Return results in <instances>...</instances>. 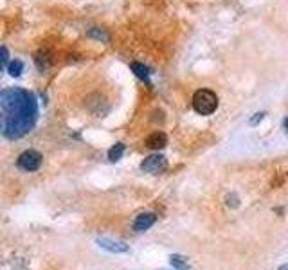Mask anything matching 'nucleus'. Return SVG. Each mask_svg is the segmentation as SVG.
<instances>
[{
	"mask_svg": "<svg viewBox=\"0 0 288 270\" xmlns=\"http://www.w3.org/2000/svg\"><path fill=\"white\" fill-rule=\"evenodd\" d=\"M124 144L123 142H115L112 148L108 150V161L110 162H117V161H121V157H123V153H124Z\"/></svg>",
	"mask_w": 288,
	"mask_h": 270,
	"instance_id": "obj_10",
	"label": "nucleus"
},
{
	"mask_svg": "<svg viewBox=\"0 0 288 270\" xmlns=\"http://www.w3.org/2000/svg\"><path fill=\"white\" fill-rule=\"evenodd\" d=\"M34 63H36L38 71H47L49 67H51V56H49L47 51H38L34 54Z\"/></svg>",
	"mask_w": 288,
	"mask_h": 270,
	"instance_id": "obj_8",
	"label": "nucleus"
},
{
	"mask_svg": "<svg viewBox=\"0 0 288 270\" xmlns=\"http://www.w3.org/2000/svg\"><path fill=\"white\" fill-rule=\"evenodd\" d=\"M38 119V103L33 92L11 87L0 92V132L5 139L16 141L33 130Z\"/></svg>",
	"mask_w": 288,
	"mask_h": 270,
	"instance_id": "obj_1",
	"label": "nucleus"
},
{
	"mask_svg": "<svg viewBox=\"0 0 288 270\" xmlns=\"http://www.w3.org/2000/svg\"><path fill=\"white\" fill-rule=\"evenodd\" d=\"M279 270H288V265H281L279 267Z\"/></svg>",
	"mask_w": 288,
	"mask_h": 270,
	"instance_id": "obj_18",
	"label": "nucleus"
},
{
	"mask_svg": "<svg viewBox=\"0 0 288 270\" xmlns=\"http://www.w3.org/2000/svg\"><path fill=\"white\" fill-rule=\"evenodd\" d=\"M168 144V137L164 132H153L146 137V146L150 150H162Z\"/></svg>",
	"mask_w": 288,
	"mask_h": 270,
	"instance_id": "obj_6",
	"label": "nucleus"
},
{
	"mask_svg": "<svg viewBox=\"0 0 288 270\" xmlns=\"http://www.w3.org/2000/svg\"><path fill=\"white\" fill-rule=\"evenodd\" d=\"M0 62H2V69H7V65H9V52H7V47H2V58H0Z\"/></svg>",
	"mask_w": 288,
	"mask_h": 270,
	"instance_id": "obj_14",
	"label": "nucleus"
},
{
	"mask_svg": "<svg viewBox=\"0 0 288 270\" xmlns=\"http://www.w3.org/2000/svg\"><path fill=\"white\" fill-rule=\"evenodd\" d=\"M97 245L104 251H110V252H128L130 247L123 242H113V240H108V238H101L97 240Z\"/></svg>",
	"mask_w": 288,
	"mask_h": 270,
	"instance_id": "obj_7",
	"label": "nucleus"
},
{
	"mask_svg": "<svg viewBox=\"0 0 288 270\" xmlns=\"http://www.w3.org/2000/svg\"><path fill=\"white\" fill-rule=\"evenodd\" d=\"M265 115H267V114H265V112H258V114H254V117H252L251 121H249V123H251L252 126H256V124H258V123H261V121H263Z\"/></svg>",
	"mask_w": 288,
	"mask_h": 270,
	"instance_id": "obj_15",
	"label": "nucleus"
},
{
	"mask_svg": "<svg viewBox=\"0 0 288 270\" xmlns=\"http://www.w3.org/2000/svg\"><path fill=\"white\" fill-rule=\"evenodd\" d=\"M5 71L9 72V76L18 78L20 74H22V71H24V63L20 62V60H13V62L7 65V69H5Z\"/></svg>",
	"mask_w": 288,
	"mask_h": 270,
	"instance_id": "obj_13",
	"label": "nucleus"
},
{
	"mask_svg": "<svg viewBox=\"0 0 288 270\" xmlns=\"http://www.w3.org/2000/svg\"><path fill=\"white\" fill-rule=\"evenodd\" d=\"M283 126H285V130H287V133H288V117L283 121Z\"/></svg>",
	"mask_w": 288,
	"mask_h": 270,
	"instance_id": "obj_17",
	"label": "nucleus"
},
{
	"mask_svg": "<svg viewBox=\"0 0 288 270\" xmlns=\"http://www.w3.org/2000/svg\"><path fill=\"white\" fill-rule=\"evenodd\" d=\"M218 108V95L213 90L200 89L193 95V110L198 115H211Z\"/></svg>",
	"mask_w": 288,
	"mask_h": 270,
	"instance_id": "obj_2",
	"label": "nucleus"
},
{
	"mask_svg": "<svg viewBox=\"0 0 288 270\" xmlns=\"http://www.w3.org/2000/svg\"><path fill=\"white\" fill-rule=\"evenodd\" d=\"M170 263H171V267H173V269H177V270H188L189 269L188 258L179 256V254H173V256H170Z\"/></svg>",
	"mask_w": 288,
	"mask_h": 270,
	"instance_id": "obj_12",
	"label": "nucleus"
},
{
	"mask_svg": "<svg viewBox=\"0 0 288 270\" xmlns=\"http://www.w3.org/2000/svg\"><path fill=\"white\" fill-rule=\"evenodd\" d=\"M155 222H157L155 213H141L137 218L133 220V231L144 232V231H148L151 225H155Z\"/></svg>",
	"mask_w": 288,
	"mask_h": 270,
	"instance_id": "obj_5",
	"label": "nucleus"
},
{
	"mask_svg": "<svg viewBox=\"0 0 288 270\" xmlns=\"http://www.w3.org/2000/svg\"><path fill=\"white\" fill-rule=\"evenodd\" d=\"M227 205H229V207H238V205H240V202H238V198L236 196H234V194H231V196H227Z\"/></svg>",
	"mask_w": 288,
	"mask_h": 270,
	"instance_id": "obj_16",
	"label": "nucleus"
},
{
	"mask_svg": "<svg viewBox=\"0 0 288 270\" xmlns=\"http://www.w3.org/2000/svg\"><path fill=\"white\" fill-rule=\"evenodd\" d=\"M166 166H168L166 157L161 155V153H155V155L146 157V159L141 162V170L144 171V173H151V175H157V173L164 171Z\"/></svg>",
	"mask_w": 288,
	"mask_h": 270,
	"instance_id": "obj_4",
	"label": "nucleus"
},
{
	"mask_svg": "<svg viewBox=\"0 0 288 270\" xmlns=\"http://www.w3.org/2000/svg\"><path fill=\"white\" fill-rule=\"evenodd\" d=\"M130 69H132V72L139 78V80L150 83V74L151 72H150V69H148L146 65H142V63H139V62H133L132 65H130Z\"/></svg>",
	"mask_w": 288,
	"mask_h": 270,
	"instance_id": "obj_9",
	"label": "nucleus"
},
{
	"mask_svg": "<svg viewBox=\"0 0 288 270\" xmlns=\"http://www.w3.org/2000/svg\"><path fill=\"white\" fill-rule=\"evenodd\" d=\"M87 36L92 40H97V42H110V34L104 31V29H99V27H92L89 29V33Z\"/></svg>",
	"mask_w": 288,
	"mask_h": 270,
	"instance_id": "obj_11",
	"label": "nucleus"
},
{
	"mask_svg": "<svg viewBox=\"0 0 288 270\" xmlns=\"http://www.w3.org/2000/svg\"><path fill=\"white\" fill-rule=\"evenodd\" d=\"M43 162V157L40 152L36 150H25L18 155L16 159V166L22 171H27V173H33V171H38Z\"/></svg>",
	"mask_w": 288,
	"mask_h": 270,
	"instance_id": "obj_3",
	"label": "nucleus"
}]
</instances>
